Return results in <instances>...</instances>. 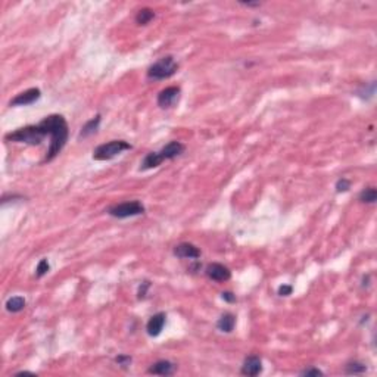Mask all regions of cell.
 Here are the masks:
<instances>
[{
	"label": "cell",
	"mask_w": 377,
	"mask_h": 377,
	"mask_svg": "<svg viewBox=\"0 0 377 377\" xmlns=\"http://www.w3.org/2000/svg\"><path fill=\"white\" fill-rule=\"evenodd\" d=\"M299 375H301V376H323L324 373H323L321 370L315 369V367H310V369H305V370H302V372H301Z\"/></svg>",
	"instance_id": "23"
},
{
	"label": "cell",
	"mask_w": 377,
	"mask_h": 377,
	"mask_svg": "<svg viewBox=\"0 0 377 377\" xmlns=\"http://www.w3.org/2000/svg\"><path fill=\"white\" fill-rule=\"evenodd\" d=\"M47 130L44 124L40 121L38 124L34 126H25L9 133L4 136L6 142H13V143H24L30 146H38L44 137H47Z\"/></svg>",
	"instance_id": "3"
},
{
	"label": "cell",
	"mask_w": 377,
	"mask_h": 377,
	"mask_svg": "<svg viewBox=\"0 0 377 377\" xmlns=\"http://www.w3.org/2000/svg\"><path fill=\"white\" fill-rule=\"evenodd\" d=\"M236 326V317L231 313H225L218 318L217 321V329L222 333H231Z\"/></svg>",
	"instance_id": "14"
},
{
	"label": "cell",
	"mask_w": 377,
	"mask_h": 377,
	"mask_svg": "<svg viewBox=\"0 0 377 377\" xmlns=\"http://www.w3.org/2000/svg\"><path fill=\"white\" fill-rule=\"evenodd\" d=\"M100 121H102V117H100V114H97L96 117H93L92 120H89L84 126L81 127V131H80V139L83 137V139H86V137H89V136H92L94 134L96 131H97V128L100 126Z\"/></svg>",
	"instance_id": "15"
},
{
	"label": "cell",
	"mask_w": 377,
	"mask_h": 377,
	"mask_svg": "<svg viewBox=\"0 0 377 377\" xmlns=\"http://www.w3.org/2000/svg\"><path fill=\"white\" fill-rule=\"evenodd\" d=\"M179 71V63L173 56H164L148 68V77L151 80H165L173 77Z\"/></svg>",
	"instance_id": "5"
},
{
	"label": "cell",
	"mask_w": 377,
	"mask_h": 377,
	"mask_svg": "<svg viewBox=\"0 0 377 377\" xmlns=\"http://www.w3.org/2000/svg\"><path fill=\"white\" fill-rule=\"evenodd\" d=\"M242 375L243 376L255 377L262 372V361L258 355H249L245 358L243 366H242Z\"/></svg>",
	"instance_id": "11"
},
{
	"label": "cell",
	"mask_w": 377,
	"mask_h": 377,
	"mask_svg": "<svg viewBox=\"0 0 377 377\" xmlns=\"http://www.w3.org/2000/svg\"><path fill=\"white\" fill-rule=\"evenodd\" d=\"M133 146L126 140H111L108 143L99 145L93 151L94 161H109L121 155L126 151H131Z\"/></svg>",
	"instance_id": "4"
},
{
	"label": "cell",
	"mask_w": 377,
	"mask_h": 377,
	"mask_svg": "<svg viewBox=\"0 0 377 377\" xmlns=\"http://www.w3.org/2000/svg\"><path fill=\"white\" fill-rule=\"evenodd\" d=\"M145 205L140 200H130V202H123L117 203L108 208V214L114 218H130V217H137L145 214Z\"/></svg>",
	"instance_id": "6"
},
{
	"label": "cell",
	"mask_w": 377,
	"mask_h": 377,
	"mask_svg": "<svg viewBox=\"0 0 377 377\" xmlns=\"http://www.w3.org/2000/svg\"><path fill=\"white\" fill-rule=\"evenodd\" d=\"M41 123L47 128L49 139H50L49 149H47V154H46V158L43 162H50L62 152V149L68 142L69 128H68V123L63 118V115H59V114L47 115L41 120Z\"/></svg>",
	"instance_id": "1"
},
{
	"label": "cell",
	"mask_w": 377,
	"mask_h": 377,
	"mask_svg": "<svg viewBox=\"0 0 377 377\" xmlns=\"http://www.w3.org/2000/svg\"><path fill=\"white\" fill-rule=\"evenodd\" d=\"M131 357L130 355H118L117 358H115V363L118 364V366H121V367H124V369H127L130 364H131Z\"/></svg>",
	"instance_id": "22"
},
{
	"label": "cell",
	"mask_w": 377,
	"mask_h": 377,
	"mask_svg": "<svg viewBox=\"0 0 377 377\" xmlns=\"http://www.w3.org/2000/svg\"><path fill=\"white\" fill-rule=\"evenodd\" d=\"M185 145L182 142L173 140L170 143H167L161 151L158 152H149L146 157L143 158L142 164H140V171H148L152 168L159 167L164 161H171L176 159L177 157H180L185 152Z\"/></svg>",
	"instance_id": "2"
},
{
	"label": "cell",
	"mask_w": 377,
	"mask_h": 377,
	"mask_svg": "<svg viewBox=\"0 0 377 377\" xmlns=\"http://www.w3.org/2000/svg\"><path fill=\"white\" fill-rule=\"evenodd\" d=\"M242 4H245V6H251L252 7V6H259L261 3H259V1H256V3H242Z\"/></svg>",
	"instance_id": "27"
},
{
	"label": "cell",
	"mask_w": 377,
	"mask_h": 377,
	"mask_svg": "<svg viewBox=\"0 0 377 377\" xmlns=\"http://www.w3.org/2000/svg\"><path fill=\"white\" fill-rule=\"evenodd\" d=\"M176 372V364L168 360H159L155 364H152L148 370L149 375H158V376H171Z\"/></svg>",
	"instance_id": "13"
},
{
	"label": "cell",
	"mask_w": 377,
	"mask_h": 377,
	"mask_svg": "<svg viewBox=\"0 0 377 377\" xmlns=\"http://www.w3.org/2000/svg\"><path fill=\"white\" fill-rule=\"evenodd\" d=\"M41 97V90L37 89V87H31L22 93L16 94L10 102H9V106H28V105H32L35 103L38 99Z\"/></svg>",
	"instance_id": "9"
},
{
	"label": "cell",
	"mask_w": 377,
	"mask_h": 377,
	"mask_svg": "<svg viewBox=\"0 0 377 377\" xmlns=\"http://www.w3.org/2000/svg\"><path fill=\"white\" fill-rule=\"evenodd\" d=\"M180 94H182V89L177 86H171V87L161 90L157 99L158 106L162 109H170V108L176 106L180 100Z\"/></svg>",
	"instance_id": "7"
},
{
	"label": "cell",
	"mask_w": 377,
	"mask_h": 377,
	"mask_svg": "<svg viewBox=\"0 0 377 377\" xmlns=\"http://www.w3.org/2000/svg\"><path fill=\"white\" fill-rule=\"evenodd\" d=\"M155 18V12L151 7H143L137 12L136 15V22L139 25H148L152 19Z\"/></svg>",
	"instance_id": "17"
},
{
	"label": "cell",
	"mask_w": 377,
	"mask_h": 377,
	"mask_svg": "<svg viewBox=\"0 0 377 377\" xmlns=\"http://www.w3.org/2000/svg\"><path fill=\"white\" fill-rule=\"evenodd\" d=\"M165 321H167V314L165 313H157V314L152 315L149 318L148 324H146L148 335L152 336V338L159 336L161 332H162V329H164V326H165Z\"/></svg>",
	"instance_id": "12"
},
{
	"label": "cell",
	"mask_w": 377,
	"mask_h": 377,
	"mask_svg": "<svg viewBox=\"0 0 377 377\" xmlns=\"http://www.w3.org/2000/svg\"><path fill=\"white\" fill-rule=\"evenodd\" d=\"M292 292H293V287L290 284H282L277 290V293L280 296H289V295H292Z\"/></svg>",
	"instance_id": "24"
},
{
	"label": "cell",
	"mask_w": 377,
	"mask_h": 377,
	"mask_svg": "<svg viewBox=\"0 0 377 377\" xmlns=\"http://www.w3.org/2000/svg\"><path fill=\"white\" fill-rule=\"evenodd\" d=\"M221 298H222L225 302H228V304H234V302L237 301V298H236V295H234L233 292H222V293H221Z\"/></svg>",
	"instance_id": "25"
},
{
	"label": "cell",
	"mask_w": 377,
	"mask_h": 377,
	"mask_svg": "<svg viewBox=\"0 0 377 377\" xmlns=\"http://www.w3.org/2000/svg\"><path fill=\"white\" fill-rule=\"evenodd\" d=\"M25 305H27V302H25V299H24L22 296H12V298H9V299L6 301V304H4L6 310H7L9 313H12V314L21 313V311L25 308Z\"/></svg>",
	"instance_id": "16"
},
{
	"label": "cell",
	"mask_w": 377,
	"mask_h": 377,
	"mask_svg": "<svg viewBox=\"0 0 377 377\" xmlns=\"http://www.w3.org/2000/svg\"><path fill=\"white\" fill-rule=\"evenodd\" d=\"M205 274L209 280L217 283L227 282L231 279V271L228 267H225L224 264H220V262H212V264H208L206 268H205Z\"/></svg>",
	"instance_id": "8"
},
{
	"label": "cell",
	"mask_w": 377,
	"mask_h": 377,
	"mask_svg": "<svg viewBox=\"0 0 377 377\" xmlns=\"http://www.w3.org/2000/svg\"><path fill=\"white\" fill-rule=\"evenodd\" d=\"M367 372V367L366 364L363 363H358V361H351L348 363L345 367V373L346 375H363Z\"/></svg>",
	"instance_id": "19"
},
{
	"label": "cell",
	"mask_w": 377,
	"mask_h": 377,
	"mask_svg": "<svg viewBox=\"0 0 377 377\" xmlns=\"http://www.w3.org/2000/svg\"><path fill=\"white\" fill-rule=\"evenodd\" d=\"M50 271V265H49V261L46 258L40 259L37 267H35V277L37 279H41L43 276H46L47 273Z\"/></svg>",
	"instance_id": "20"
},
{
	"label": "cell",
	"mask_w": 377,
	"mask_h": 377,
	"mask_svg": "<svg viewBox=\"0 0 377 377\" xmlns=\"http://www.w3.org/2000/svg\"><path fill=\"white\" fill-rule=\"evenodd\" d=\"M173 252H174V255L177 258H182V259H197L202 255V252H200V249L196 245L188 243V242L179 243Z\"/></svg>",
	"instance_id": "10"
},
{
	"label": "cell",
	"mask_w": 377,
	"mask_h": 377,
	"mask_svg": "<svg viewBox=\"0 0 377 377\" xmlns=\"http://www.w3.org/2000/svg\"><path fill=\"white\" fill-rule=\"evenodd\" d=\"M351 180L349 179H345V177H341L338 182H336V185H335V188H336V191L338 193H345L348 191L349 188H351Z\"/></svg>",
	"instance_id": "21"
},
{
	"label": "cell",
	"mask_w": 377,
	"mask_h": 377,
	"mask_svg": "<svg viewBox=\"0 0 377 377\" xmlns=\"http://www.w3.org/2000/svg\"><path fill=\"white\" fill-rule=\"evenodd\" d=\"M358 199L363 203H375L377 200V190L375 188H366L360 193Z\"/></svg>",
	"instance_id": "18"
},
{
	"label": "cell",
	"mask_w": 377,
	"mask_h": 377,
	"mask_svg": "<svg viewBox=\"0 0 377 377\" xmlns=\"http://www.w3.org/2000/svg\"><path fill=\"white\" fill-rule=\"evenodd\" d=\"M149 287H151V283L149 282L142 283V284H140V287H139V293H137L139 296H137V298H139V299H143V298L146 296V292H148V289H149Z\"/></svg>",
	"instance_id": "26"
}]
</instances>
